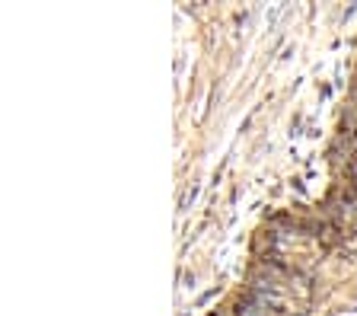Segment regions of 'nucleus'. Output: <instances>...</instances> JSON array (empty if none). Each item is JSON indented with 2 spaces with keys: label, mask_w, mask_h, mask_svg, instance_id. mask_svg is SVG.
I'll list each match as a JSON object with an SVG mask.
<instances>
[{
  "label": "nucleus",
  "mask_w": 357,
  "mask_h": 316,
  "mask_svg": "<svg viewBox=\"0 0 357 316\" xmlns=\"http://www.w3.org/2000/svg\"><path fill=\"white\" fill-rule=\"evenodd\" d=\"M233 316H275V310L268 307L265 301H259L252 291H245L243 297H236V303H233Z\"/></svg>",
  "instance_id": "obj_1"
}]
</instances>
